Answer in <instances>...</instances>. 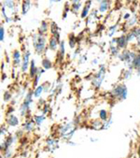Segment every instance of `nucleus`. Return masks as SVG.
Returning <instances> with one entry per match:
<instances>
[{
    "label": "nucleus",
    "instance_id": "nucleus-6",
    "mask_svg": "<svg viewBox=\"0 0 140 158\" xmlns=\"http://www.w3.org/2000/svg\"><path fill=\"white\" fill-rule=\"evenodd\" d=\"M139 155H140V148H139Z\"/></svg>",
    "mask_w": 140,
    "mask_h": 158
},
{
    "label": "nucleus",
    "instance_id": "nucleus-5",
    "mask_svg": "<svg viewBox=\"0 0 140 158\" xmlns=\"http://www.w3.org/2000/svg\"><path fill=\"white\" fill-rule=\"evenodd\" d=\"M0 32H1V40H3V28H1Z\"/></svg>",
    "mask_w": 140,
    "mask_h": 158
},
{
    "label": "nucleus",
    "instance_id": "nucleus-3",
    "mask_svg": "<svg viewBox=\"0 0 140 158\" xmlns=\"http://www.w3.org/2000/svg\"><path fill=\"white\" fill-rule=\"evenodd\" d=\"M31 73H32V76L35 74V67H34V62H32V71H31Z\"/></svg>",
    "mask_w": 140,
    "mask_h": 158
},
{
    "label": "nucleus",
    "instance_id": "nucleus-2",
    "mask_svg": "<svg viewBox=\"0 0 140 158\" xmlns=\"http://www.w3.org/2000/svg\"><path fill=\"white\" fill-rule=\"evenodd\" d=\"M41 91H42V88H41V87H39L38 89L36 90V94H35V95H36V97H38V95H39V93H40V92H41Z\"/></svg>",
    "mask_w": 140,
    "mask_h": 158
},
{
    "label": "nucleus",
    "instance_id": "nucleus-1",
    "mask_svg": "<svg viewBox=\"0 0 140 158\" xmlns=\"http://www.w3.org/2000/svg\"><path fill=\"white\" fill-rule=\"evenodd\" d=\"M43 64H44V65H45V68H50V62H49V63H48V61H47V60H44V61H43Z\"/></svg>",
    "mask_w": 140,
    "mask_h": 158
},
{
    "label": "nucleus",
    "instance_id": "nucleus-4",
    "mask_svg": "<svg viewBox=\"0 0 140 158\" xmlns=\"http://www.w3.org/2000/svg\"><path fill=\"white\" fill-rule=\"evenodd\" d=\"M101 117H102L103 119H106V112L104 111H101Z\"/></svg>",
    "mask_w": 140,
    "mask_h": 158
}]
</instances>
